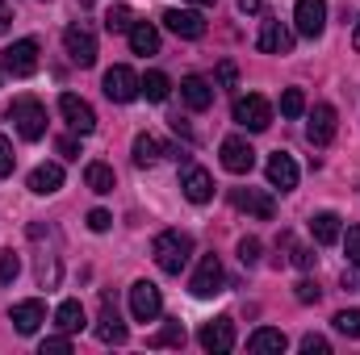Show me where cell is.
Here are the masks:
<instances>
[{
  "label": "cell",
  "mask_w": 360,
  "mask_h": 355,
  "mask_svg": "<svg viewBox=\"0 0 360 355\" xmlns=\"http://www.w3.org/2000/svg\"><path fill=\"white\" fill-rule=\"evenodd\" d=\"M222 168H226L231 176H248V172L256 168L252 142H248V138H226V142H222Z\"/></svg>",
  "instance_id": "cell-12"
},
{
  "label": "cell",
  "mask_w": 360,
  "mask_h": 355,
  "mask_svg": "<svg viewBox=\"0 0 360 355\" xmlns=\"http://www.w3.org/2000/svg\"><path fill=\"white\" fill-rule=\"evenodd\" d=\"M306 113V96L302 88H285L281 92V117H302Z\"/></svg>",
  "instance_id": "cell-33"
},
{
  "label": "cell",
  "mask_w": 360,
  "mask_h": 355,
  "mask_svg": "<svg viewBox=\"0 0 360 355\" xmlns=\"http://www.w3.org/2000/svg\"><path fill=\"white\" fill-rule=\"evenodd\" d=\"M130 25H134V13H130L126 4H117V8L105 13V29H109V34H130Z\"/></svg>",
  "instance_id": "cell-32"
},
{
  "label": "cell",
  "mask_w": 360,
  "mask_h": 355,
  "mask_svg": "<svg viewBox=\"0 0 360 355\" xmlns=\"http://www.w3.org/2000/svg\"><path fill=\"white\" fill-rule=\"evenodd\" d=\"M4 72L8 76H17V80H25V76H34L38 72V42L34 38H17L8 51H4Z\"/></svg>",
  "instance_id": "cell-6"
},
{
  "label": "cell",
  "mask_w": 360,
  "mask_h": 355,
  "mask_svg": "<svg viewBox=\"0 0 360 355\" xmlns=\"http://www.w3.org/2000/svg\"><path fill=\"white\" fill-rule=\"evenodd\" d=\"M306 138H310L314 147H327V142L335 138V109H331V105H314L310 126H306Z\"/></svg>",
  "instance_id": "cell-16"
},
{
  "label": "cell",
  "mask_w": 360,
  "mask_h": 355,
  "mask_svg": "<svg viewBox=\"0 0 360 355\" xmlns=\"http://www.w3.org/2000/svg\"><path fill=\"white\" fill-rule=\"evenodd\" d=\"M231 201H235V209H243V213H252L260 222H269L272 213H276V201H272L269 192H260V188H235Z\"/></svg>",
  "instance_id": "cell-14"
},
{
  "label": "cell",
  "mask_w": 360,
  "mask_h": 355,
  "mask_svg": "<svg viewBox=\"0 0 360 355\" xmlns=\"http://www.w3.org/2000/svg\"><path fill=\"white\" fill-rule=\"evenodd\" d=\"M80 4H92V0H80Z\"/></svg>",
  "instance_id": "cell-50"
},
{
  "label": "cell",
  "mask_w": 360,
  "mask_h": 355,
  "mask_svg": "<svg viewBox=\"0 0 360 355\" xmlns=\"http://www.w3.org/2000/svg\"><path fill=\"white\" fill-rule=\"evenodd\" d=\"M180 192L193 201V205H205L210 196H214V176L205 172V168H197V163H188L184 172H180Z\"/></svg>",
  "instance_id": "cell-13"
},
{
  "label": "cell",
  "mask_w": 360,
  "mask_h": 355,
  "mask_svg": "<svg viewBox=\"0 0 360 355\" xmlns=\"http://www.w3.org/2000/svg\"><path fill=\"white\" fill-rule=\"evenodd\" d=\"M239 260H243V267L260 264V239H243V243H239Z\"/></svg>",
  "instance_id": "cell-38"
},
{
  "label": "cell",
  "mask_w": 360,
  "mask_h": 355,
  "mask_svg": "<svg viewBox=\"0 0 360 355\" xmlns=\"http://www.w3.org/2000/svg\"><path fill=\"white\" fill-rule=\"evenodd\" d=\"M84 184H89L92 192H101V196H105V192H113L117 176H113V168H109V163H89V168H84Z\"/></svg>",
  "instance_id": "cell-27"
},
{
  "label": "cell",
  "mask_w": 360,
  "mask_h": 355,
  "mask_svg": "<svg viewBox=\"0 0 360 355\" xmlns=\"http://www.w3.org/2000/svg\"><path fill=\"white\" fill-rule=\"evenodd\" d=\"M310 234H314L319 247H331V243L344 239V226H340L335 213H314V217H310Z\"/></svg>",
  "instance_id": "cell-25"
},
{
  "label": "cell",
  "mask_w": 360,
  "mask_h": 355,
  "mask_svg": "<svg viewBox=\"0 0 360 355\" xmlns=\"http://www.w3.org/2000/svg\"><path fill=\"white\" fill-rule=\"evenodd\" d=\"M269 184L281 188V192H293V188H297V163H293V155H285V151L272 155L269 159Z\"/></svg>",
  "instance_id": "cell-20"
},
{
  "label": "cell",
  "mask_w": 360,
  "mask_h": 355,
  "mask_svg": "<svg viewBox=\"0 0 360 355\" xmlns=\"http://www.w3.org/2000/svg\"><path fill=\"white\" fill-rule=\"evenodd\" d=\"M8 21H13V8H8V4H4V0H0V34H4V29H8Z\"/></svg>",
  "instance_id": "cell-47"
},
{
  "label": "cell",
  "mask_w": 360,
  "mask_h": 355,
  "mask_svg": "<svg viewBox=\"0 0 360 355\" xmlns=\"http://www.w3.org/2000/svg\"><path fill=\"white\" fill-rule=\"evenodd\" d=\"M344 251H348V264L360 267V226H348V239H344Z\"/></svg>",
  "instance_id": "cell-41"
},
{
  "label": "cell",
  "mask_w": 360,
  "mask_h": 355,
  "mask_svg": "<svg viewBox=\"0 0 360 355\" xmlns=\"http://www.w3.org/2000/svg\"><path fill=\"white\" fill-rule=\"evenodd\" d=\"M352 46L360 51V17H356V29H352Z\"/></svg>",
  "instance_id": "cell-48"
},
{
  "label": "cell",
  "mask_w": 360,
  "mask_h": 355,
  "mask_svg": "<svg viewBox=\"0 0 360 355\" xmlns=\"http://www.w3.org/2000/svg\"><path fill=\"white\" fill-rule=\"evenodd\" d=\"M293 25H297L302 38H319V34L327 29V0H297Z\"/></svg>",
  "instance_id": "cell-8"
},
{
  "label": "cell",
  "mask_w": 360,
  "mask_h": 355,
  "mask_svg": "<svg viewBox=\"0 0 360 355\" xmlns=\"http://www.w3.org/2000/svg\"><path fill=\"white\" fill-rule=\"evenodd\" d=\"M89 226L96 230V234H105V230L113 226V213H105V209H92V213H89Z\"/></svg>",
  "instance_id": "cell-44"
},
{
  "label": "cell",
  "mask_w": 360,
  "mask_h": 355,
  "mask_svg": "<svg viewBox=\"0 0 360 355\" xmlns=\"http://www.w3.org/2000/svg\"><path fill=\"white\" fill-rule=\"evenodd\" d=\"M222 284H226V276H222L218 255H201V264H197L193 280H188V293H193V297H218Z\"/></svg>",
  "instance_id": "cell-7"
},
{
  "label": "cell",
  "mask_w": 360,
  "mask_h": 355,
  "mask_svg": "<svg viewBox=\"0 0 360 355\" xmlns=\"http://www.w3.org/2000/svg\"><path fill=\"white\" fill-rule=\"evenodd\" d=\"M235 121H239L243 130L260 134V130H269L272 126V105L260 96V92H248V96L235 100Z\"/></svg>",
  "instance_id": "cell-4"
},
{
  "label": "cell",
  "mask_w": 360,
  "mask_h": 355,
  "mask_svg": "<svg viewBox=\"0 0 360 355\" xmlns=\"http://www.w3.org/2000/svg\"><path fill=\"white\" fill-rule=\"evenodd\" d=\"M302 355H331V343L323 335H306L302 339Z\"/></svg>",
  "instance_id": "cell-39"
},
{
  "label": "cell",
  "mask_w": 360,
  "mask_h": 355,
  "mask_svg": "<svg viewBox=\"0 0 360 355\" xmlns=\"http://www.w3.org/2000/svg\"><path fill=\"white\" fill-rule=\"evenodd\" d=\"M130 51L143 55V59L155 55V51H160V29H155L151 21H134V25H130Z\"/></svg>",
  "instance_id": "cell-24"
},
{
  "label": "cell",
  "mask_w": 360,
  "mask_h": 355,
  "mask_svg": "<svg viewBox=\"0 0 360 355\" xmlns=\"http://www.w3.org/2000/svg\"><path fill=\"white\" fill-rule=\"evenodd\" d=\"M180 96H184V105H188L193 113H205V109L214 105V88H210V80H201V76H184V80H180Z\"/></svg>",
  "instance_id": "cell-21"
},
{
  "label": "cell",
  "mask_w": 360,
  "mask_h": 355,
  "mask_svg": "<svg viewBox=\"0 0 360 355\" xmlns=\"http://www.w3.org/2000/svg\"><path fill=\"white\" fill-rule=\"evenodd\" d=\"M130 314H134V322H155L164 314V297H160V288L151 280L130 284Z\"/></svg>",
  "instance_id": "cell-5"
},
{
  "label": "cell",
  "mask_w": 360,
  "mask_h": 355,
  "mask_svg": "<svg viewBox=\"0 0 360 355\" xmlns=\"http://www.w3.org/2000/svg\"><path fill=\"white\" fill-rule=\"evenodd\" d=\"M55 326H59L63 335L84 330V305H80V301H63V305L55 309Z\"/></svg>",
  "instance_id": "cell-26"
},
{
  "label": "cell",
  "mask_w": 360,
  "mask_h": 355,
  "mask_svg": "<svg viewBox=\"0 0 360 355\" xmlns=\"http://www.w3.org/2000/svg\"><path fill=\"white\" fill-rule=\"evenodd\" d=\"M151 255H155L160 272L180 276V267L188 264V255H193V234H184V230H164V234H155Z\"/></svg>",
  "instance_id": "cell-1"
},
{
  "label": "cell",
  "mask_w": 360,
  "mask_h": 355,
  "mask_svg": "<svg viewBox=\"0 0 360 355\" xmlns=\"http://www.w3.org/2000/svg\"><path fill=\"white\" fill-rule=\"evenodd\" d=\"M281 243L289 247V264H293V267H302V272H306V267H314V260H319V255H314L310 247H297L289 234H281Z\"/></svg>",
  "instance_id": "cell-34"
},
{
  "label": "cell",
  "mask_w": 360,
  "mask_h": 355,
  "mask_svg": "<svg viewBox=\"0 0 360 355\" xmlns=\"http://www.w3.org/2000/svg\"><path fill=\"white\" fill-rule=\"evenodd\" d=\"M59 113L68 117V126H72L76 134H92V130H96L92 105L84 100V96H76V92H63V96H59Z\"/></svg>",
  "instance_id": "cell-9"
},
{
  "label": "cell",
  "mask_w": 360,
  "mask_h": 355,
  "mask_svg": "<svg viewBox=\"0 0 360 355\" xmlns=\"http://www.w3.org/2000/svg\"><path fill=\"white\" fill-rule=\"evenodd\" d=\"M72 351V339L68 335H55V339H42V355H68Z\"/></svg>",
  "instance_id": "cell-43"
},
{
  "label": "cell",
  "mask_w": 360,
  "mask_h": 355,
  "mask_svg": "<svg viewBox=\"0 0 360 355\" xmlns=\"http://www.w3.org/2000/svg\"><path fill=\"white\" fill-rule=\"evenodd\" d=\"M139 88L147 100H168V92H172V80L164 76V72H147L143 80H139Z\"/></svg>",
  "instance_id": "cell-30"
},
{
  "label": "cell",
  "mask_w": 360,
  "mask_h": 355,
  "mask_svg": "<svg viewBox=\"0 0 360 355\" xmlns=\"http://www.w3.org/2000/svg\"><path fill=\"white\" fill-rule=\"evenodd\" d=\"M139 92H143V88H139V76H134L126 63H117V67H109V72H105V96H109V100L130 105Z\"/></svg>",
  "instance_id": "cell-10"
},
{
  "label": "cell",
  "mask_w": 360,
  "mask_h": 355,
  "mask_svg": "<svg viewBox=\"0 0 360 355\" xmlns=\"http://www.w3.org/2000/svg\"><path fill=\"white\" fill-rule=\"evenodd\" d=\"M63 51H68V59L76 67H92L96 63V34H92L84 21H72L63 29Z\"/></svg>",
  "instance_id": "cell-3"
},
{
  "label": "cell",
  "mask_w": 360,
  "mask_h": 355,
  "mask_svg": "<svg viewBox=\"0 0 360 355\" xmlns=\"http://www.w3.org/2000/svg\"><path fill=\"white\" fill-rule=\"evenodd\" d=\"M59 188H63V168H59V163H38V168L30 172V192L51 196V192H59Z\"/></svg>",
  "instance_id": "cell-22"
},
{
  "label": "cell",
  "mask_w": 360,
  "mask_h": 355,
  "mask_svg": "<svg viewBox=\"0 0 360 355\" xmlns=\"http://www.w3.org/2000/svg\"><path fill=\"white\" fill-rule=\"evenodd\" d=\"M239 13H264V0H239Z\"/></svg>",
  "instance_id": "cell-46"
},
{
  "label": "cell",
  "mask_w": 360,
  "mask_h": 355,
  "mask_svg": "<svg viewBox=\"0 0 360 355\" xmlns=\"http://www.w3.org/2000/svg\"><path fill=\"white\" fill-rule=\"evenodd\" d=\"M256 46H260L264 55H289V51H293V34H289L281 21H264V25H260Z\"/></svg>",
  "instance_id": "cell-18"
},
{
  "label": "cell",
  "mask_w": 360,
  "mask_h": 355,
  "mask_svg": "<svg viewBox=\"0 0 360 355\" xmlns=\"http://www.w3.org/2000/svg\"><path fill=\"white\" fill-rule=\"evenodd\" d=\"M59 155L63 159H80V142L76 138H59Z\"/></svg>",
  "instance_id": "cell-45"
},
{
  "label": "cell",
  "mask_w": 360,
  "mask_h": 355,
  "mask_svg": "<svg viewBox=\"0 0 360 355\" xmlns=\"http://www.w3.org/2000/svg\"><path fill=\"white\" fill-rule=\"evenodd\" d=\"M197 343H201L205 351H214V355H226L231 347H235V322H231V318H214V322H205L201 335H197Z\"/></svg>",
  "instance_id": "cell-11"
},
{
  "label": "cell",
  "mask_w": 360,
  "mask_h": 355,
  "mask_svg": "<svg viewBox=\"0 0 360 355\" xmlns=\"http://www.w3.org/2000/svg\"><path fill=\"white\" fill-rule=\"evenodd\" d=\"M38 284L42 288H55L59 284V255L55 251H42L38 255Z\"/></svg>",
  "instance_id": "cell-31"
},
{
  "label": "cell",
  "mask_w": 360,
  "mask_h": 355,
  "mask_svg": "<svg viewBox=\"0 0 360 355\" xmlns=\"http://www.w3.org/2000/svg\"><path fill=\"white\" fill-rule=\"evenodd\" d=\"M147 347H155V351H160V347H184V326H180V322H164V326L147 339Z\"/></svg>",
  "instance_id": "cell-29"
},
{
  "label": "cell",
  "mask_w": 360,
  "mask_h": 355,
  "mask_svg": "<svg viewBox=\"0 0 360 355\" xmlns=\"http://www.w3.org/2000/svg\"><path fill=\"white\" fill-rule=\"evenodd\" d=\"M239 84V67L226 59V63H218V88H235Z\"/></svg>",
  "instance_id": "cell-42"
},
{
  "label": "cell",
  "mask_w": 360,
  "mask_h": 355,
  "mask_svg": "<svg viewBox=\"0 0 360 355\" xmlns=\"http://www.w3.org/2000/svg\"><path fill=\"white\" fill-rule=\"evenodd\" d=\"M8 117L17 121V134H21L25 142H38V138L46 134V109H42V100H34V96H21V100H13Z\"/></svg>",
  "instance_id": "cell-2"
},
{
  "label": "cell",
  "mask_w": 360,
  "mask_h": 355,
  "mask_svg": "<svg viewBox=\"0 0 360 355\" xmlns=\"http://www.w3.org/2000/svg\"><path fill=\"white\" fill-rule=\"evenodd\" d=\"M285 347H289L285 330H272V326H260V330L248 339V351H252V355H281Z\"/></svg>",
  "instance_id": "cell-23"
},
{
  "label": "cell",
  "mask_w": 360,
  "mask_h": 355,
  "mask_svg": "<svg viewBox=\"0 0 360 355\" xmlns=\"http://www.w3.org/2000/svg\"><path fill=\"white\" fill-rule=\"evenodd\" d=\"M8 322L17 326V335H34V330L46 322V305H42V301H17L13 314H8Z\"/></svg>",
  "instance_id": "cell-17"
},
{
  "label": "cell",
  "mask_w": 360,
  "mask_h": 355,
  "mask_svg": "<svg viewBox=\"0 0 360 355\" xmlns=\"http://www.w3.org/2000/svg\"><path fill=\"white\" fill-rule=\"evenodd\" d=\"M164 25H168L176 38H188V42H197V38L205 34V21H201L197 8H168V13H164Z\"/></svg>",
  "instance_id": "cell-15"
},
{
  "label": "cell",
  "mask_w": 360,
  "mask_h": 355,
  "mask_svg": "<svg viewBox=\"0 0 360 355\" xmlns=\"http://www.w3.org/2000/svg\"><path fill=\"white\" fill-rule=\"evenodd\" d=\"M13 163H17V155H13V142L0 134V180L13 176Z\"/></svg>",
  "instance_id": "cell-40"
},
{
  "label": "cell",
  "mask_w": 360,
  "mask_h": 355,
  "mask_svg": "<svg viewBox=\"0 0 360 355\" xmlns=\"http://www.w3.org/2000/svg\"><path fill=\"white\" fill-rule=\"evenodd\" d=\"M331 322H335V330H340V335H348V339H360V309H340Z\"/></svg>",
  "instance_id": "cell-35"
},
{
  "label": "cell",
  "mask_w": 360,
  "mask_h": 355,
  "mask_svg": "<svg viewBox=\"0 0 360 355\" xmlns=\"http://www.w3.org/2000/svg\"><path fill=\"white\" fill-rule=\"evenodd\" d=\"M21 276V260H17V251H0V284H13Z\"/></svg>",
  "instance_id": "cell-36"
},
{
  "label": "cell",
  "mask_w": 360,
  "mask_h": 355,
  "mask_svg": "<svg viewBox=\"0 0 360 355\" xmlns=\"http://www.w3.org/2000/svg\"><path fill=\"white\" fill-rule=\"evenodd\" d=\"M160 155H164L160 138H151V134H139V138H134V163H139V168H151Z\"/></svg>",
  "instance_id": "cell-28"
},
{
  "label": "cell",
  "mask_w": 360,
  "mask_h": 355,
  "mask_svg": "<svg viewBox=\"0 0 360 355\" xmlns=\"http://www.w3.org/2000/svg\"><path fill=\"white\" fill-rule=\"evenodd\" d=\"M193 4H214V0H193Z\"/></svg>",
  "instance_id": "cell-49"
},
{
  "label": "cell",
  "mask_w": 360,
  "mask_h": 355,
  "mask_svg": "<svg viewBox=\"0 0 360 355\" xmlns=\"http://www.w3.org/2000/svg\"><path fill=\"white\" fill-rule=\"evenodd\" d=\"M96 339H101V343H126V322L117 318V309H113V301H109V297L101 301V318H96Z\"/></svg>",
  "instance_id": "cell-19"
},
{
  "label": "cell",
  "mask_w": 360,
  "mask_h": 355,
  "mask_svg": "<svg viewBox=\"0 0 360 355\" xmlns=\"http://www.w3.org/2000/svg\"><path fill=\"white\" fill-rule=\"evenodd\" d=\"M293 297H297L302 305H314L323 293H319V284H314V280H297V284H293Z\"/></svg>",
  "instance_id": "cell-37"
}]
</instances>
